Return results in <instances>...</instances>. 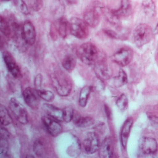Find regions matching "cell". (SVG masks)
<instances>
[{
  "mask_svg": "<svg viewBox=\"0 0 158 158\" xmlns=\"http://www.w3.org/2000/svg\"><path fill=\"white\" fill-rule=\"evenodd\" d=\"M74 116V111L72 107H66L63 109L64 121L66 123L70 122Z\"/></svg>",
  "mask_w": 158,
  "mask_h": 158,
  "instance_id": "cell-34",
  "label": "cell"
},
{
  "mask_svg": "<svg viewBox=\"0 0 158 158\" xmlns=\"http://www.w3.org/2000/svg\"><path fill=\"white\" fill-rule=\"evenodd\" d=\"M91 90L92 88L91 87L86 86L83 87L81 90L79 96V104L82 107H84L87 105Z\"/></svg>",
  "mask_w": 158,
  "mask_h": 158,
  "instance_id": "cell-26",
  "label": "cell"
},
{
  "mask_svg": "<svg viewBox=\"0 0 158 158\" xmlns=\"http://www.w3.org/2000/svg\"><path fill=\"white\" fill-rule=\"evenodd\" d=\"M23 98L26 104L33 109H37L40 105V96L36 89L30 87L26 88L23 91Z\"/></svg>",
  "mask_w": 158,
  "mask_h": 158,
  "instance_id": "cell-13",
  "label": "cell"
},
{
  "mask_svg": "<svg viewBox=\"0 0 158 158\" xmlns=\"http://www.w3.org/2000/svg\"><path fill=\"white\" fill-rule=\"evenodd\" d=\"M142 7L147 17L152 18L156 15V6L153 0H143Z\"/></svg>",
  "mask_w": 158,
  "mask_h": 158,
  "instance_id": "cell-21",
  "label": "cell"
},
{
  "mask_svg": "<svg viewBox=\"0 0 158 158\" xmlns=\"http://www.w3.org/2000/svg\"><path fill=\"white\" fill-rule=\"evenodd\" d=\"M43 108L48 116L59 122H64L63 110L48 104H44Z\"/></svg>",
  "mask_w": 158,
  "mask_h": 158,
  "instance_id": "cell-17",
  "label": "cell"
},
{
  "mask_svg": "<svg viewBox=\"0 0 158 158\" xmlns=\"http://www.w3.org/2000/svg\"><path fill=\"white\" fill-rule=\"evenodd\" d=\"M146 114L150 121L158 123V105H154L148 109Z\"/></svg>",
  "mask_w": 158,
  "mask_h": 158,
  "instance_id": "cell-29",
  "label": "cell"
},
{
  "mask_svg": "<svg viewBox=\"0 0 158 158\" xmlns=\"http://www.w3.org/2000/svg\"><path fill=\"white\" fill-rule=\"evenodd\" d=\"M133 124V119L132 118H128L124 123L121 128L120 140L122 146L124 149L126 148L127 146V142Z\"/></svg>",
  "mask_w": 158,
  "mask_h": 158,
  "instance_id": "cell-15",
  "label": "cell"
},
{
  "mask_svg": "<svg viewBox=\"0 0 158 158\" xmlns=\"http://www.w3.org/2000/svg\"><path fill=\"white\" fill-rule=\"evenodd\" d=\"M153 34H154V35H158V22L155 27V28L153 30Z\"/></svg>",
  "mask_w": 158,
  "mask_h": 158,
  "instance_id": "cell-39",
  "label": "cell"
},
{
  "mask_svg": "<svg viewBox=\"0 0 158 158\" xmlns=\"http://www.w3.org/2000/svg\"><path fill=\"white\" fill-rule=\"evenodd\" d=\"M42 81H43V76L41 74H38L35 78L34 81V85L36 89H41Z\"/></svg>",
  "mask_w": 158,
  "mask_h": 158,
  "instance_id": "cell-36",
  "label": "cell"
},
{
  "mask_svg": "<svg viewBox=\"0 0 158 158\" xmlns=\"http://www.w3.org/2000/svg\"><path fill=\"white\" fill-rule=\"evenodd\" d=\"M76 64V59L74 55L69 54L64 58L62 63L63 68L68 72H72L75 67Z\"/></svg>",
  "mask_w": 158,
  "mask_h": 158,
  "instance_id": "cell-23",
  "label": "cell"
},
{
  "mask_svg": "<svg viewBox=\"0 0 158 158\" xmlns=\"http://www.w3.org/2000/svg\"><path fill=\"white\" fill-rule=\"evenodd\" d=\"M42 122L48 133L52 136H57L61 133L63 127L56 120L49 116H43Z\"/></svg>",
  "mask_w": 158,
  "mask_h": 158,
  "instance_id": "cell-14",
  "label": "cell"
},
{
  "mask_svg": "<svg viewBox=\"0 0 158 158\" xmlns=\"http://www.w3.org/2000/svg\"><path fill=\"white\" fill-rule=\"evenodd\" d=\"M9 107L13 115L22 124H27L28 122V114L25 107L17 99L11 98L9 102Z\"/></svg>",
  "mask_w": 158,
  "mask_h": 158,
  "instance_id": "cell-7",
  "label": "cell"
},
{
  "mask_svg": "<svg viewBox=\"0 0 158 158\" xmlns=\"http://www.w3.org/2000/svg\"><path fill=\"white\" fill-rule=\"evenodd\" d=\"M83 147L86 152L89 154L96 153L100 147V142L98 136L96 133H88L84 138Z\"/></svg>",
  "mask_w": 158,
  "mask_h": 158,
  "instance_id": "cell-9",
  "label": "cell"
},
{
  "mask_svg": "<svg viewBox=\"0 0 158 158\" xmlns=\"http://www.w3.org/2000/svg\"><path fill=\"white\" fill-rule=\"evenodd\" d=\"M99 155L100 158H111L114 155L113 144L110 136L106 137L99 149Z\"/></svg>",
  "mask_w": 158,
  "mask_h": 158,
  "instance_id": "cell-16",
  "label": "cell"
},
{
  "mask_svg": "<svg viewBox=\"0 0 158 158\" xmlns=\"http://www.w3.org/2000/svg\"><path fill=\"white\" fill-rule=\"evenodd\" d=\"M0 120L2 125L8 126L12 123V119L6 108L3 105L0 107Z\"/></svg>",
  "mask_w": 158,
  "mask_h": 158,
  "instance_id": "cell-28",
  "label": "cell"
},
{
  "mask_svg": "<svg viewBox=\"0 0 158 158\" xmlns=\"http://www.w3.org/2000/svg\"><path fill=\"white\" fill-rule=\"evenodd\" d=\"M51 80L58 95L66 97L71 93L72 83L71 78L66 73L61 70H56L51 75Z\"/></svg>",
  "mask_w": 158,
  "mask_h": 158,
  "instance_id": "cell-1",
  "label": "cell"
},
{
  "mask_svg": "<svg viewBox=\"0 0 158 158\" xmlns=\"http://www.w3.org/2000/svg\"><path fill=\"white\" fill-rule=\"evenodd\" d=\"M23 40L27 46H32L35 42L36 33L33 23L30 21H25L22 27Z\"/></svg>",
  "mask_w": 158,
  "mask_h": 158,
  "instance_id": "cell-12",
  "label": "cell"
},
{
  "mask_svg": "<svg viewBox=\"0 0 158 158\" xmlns=\"http://www.w3.org/2000/svg\"><path fill=\"white\" fill-rule=\"evenodd\" d=\"M103 31L109 37L114 39L124 41L128 38V33L127 31L125 32H122L121 33H118L110 29H105L103 30Z\"/></svg>",
  "mask_w": 158,
  "mask_h": 158,
  "instance_id": "cell-27",
  "label": "cell"
},
{
  "mask_svg": "<svg viewBox=\"0 0 158 158\" xmlns=\"http://www.w3.org/2000/svg\"><path fill=\"white\" fill-rule=\"evenodd\" d=\"M31 9L35 11H39L43 7V0H28Z\"/></svg>",
  "mask_w": 158,
  "mask_h": 158,
  "instance_id": "cell-35",
  "label": "cell"
},
{
  "mask_svg": "<svg viewBox=\"0 0 158 158\" xmlns=\"http://www.w3.org/2000/svg\"><path fill=\"white\" fill-rule=\"evenodd\" d=\"M10 0H2V2H9L10 1Z\"/></svg>",
  "mask_w": 158,
  "mask_h": 158,
  "instance_id": "cell-40",
  "label": "cell"
},
{
  "mask_svg": "<svg viewBox=\"0 0 158 158\" xmlns=\"http://www.w3.org/2000/svg\"><path fill=\"white\" fill-rule=\"evenodd\" d=\"M74 122L79 127H87L93 125L95 121L91 117L79 116L74 119Z\"/></svg>",
  "mask_w": 158,
  "mask_h": 158,
  "instance_id": "cell-25",
  "label": "cell"
},
{
  "mask_svg": "<svg viewBox=\"0 0 158 158\" xmlns=\"http://www.w3.org/2000/svg\"><path fill=\"white\" fill-rule=\"evenodd\" d=\"M153 35V30L149 25L145 23H141L136 26L134 30V43L137 47H141L151 42Z\"/></svg>",
  "mask_w": 158,
  "mask_h": 158,
  "instance_id": "cell-3",
  "label": "cell"
},
{
  "mask_svg": "<svg viewBox=\"0 0 158 158\" xmlns=\"http://www.w3.org/2000/svg\"><path fill=\"white\" fill-rule=\"evenodd\" d=\"M76 55L85 64L92 65L98 60L99 53L97 47L91 43L81 44L76 51Z\"/></svg>",
  "mask_w": 158,
  "mask_h": 158,
  "instance_id": "cell-2",
  "label": "cell"
},
{
  "mask_svg": "<svg viewBox=\"0 0 158 158\" xmlns=\"http://www.w3.org/2000/svg\"><path fill=\"white\" fill-rule=\"evenodd\" d=\"M103 7L98 2L90 4L84 13V20L89 27H96L100 23Z\"/></svg>",
  "mask_w": 158,
  "mask_h": 158,
  "instance_id": "cell-5",
  "label": "cell"
},
{
  "mask_svg": "<svg viewBox=\"0 0 158 158\" xmlns=\"http://www.w3.org/2000/svg\"><path fill=\"white\" fill-rule=\"evenodd\" d=\"M140 150L145 155H152L156 153L158 149L157 141L150 137H143L139 143Z\"/></svg>",
  "mask_w": 158,
  "mask_h": 158,
  "instance_id": "cell-11",
  "label": "cell"
},
{
  "mask_svg": "<svg viewBox=\"0 0 158 158\" xmlns=\"http://www.w3.org/2000/svg\"><path fill=\"white\" fill-rule=\"evenodd\" d=\"M33 150L35 154L40 157H43L45 155L46 146L43 139H38L34 143Z\"/></svg>",
  "mask_w": 158,
  "mask_h": 158,
  "instance_id": "cell-24",
  "label": "cell"
},
{
  "mask_svg": "<svg viewBox=\"0 0 158 158\" xmlns=\"http://www.w3.org/2000/svg\"><path fill=\"white\" fill-rule=\"evenodd\" d=\"M2 55L3 60L9 72L14 78H19L21 76V71L12 55L7 51H3Z\"/></svg>",
  "mask_w": 158,
  "mask_h": 158,
  "instance_id": "cell-10",
  "label": "cell"
},
{
  "mask_svg": "<svg viewBox=\"0 0 158 158\" xmlns=\"http://www.w3.org/2000/svg\"><path fill=\"white\" fill-rule=\"evenodd\" d=\"M128 78L125 71L120 69L118 71V75L113 78L111 81V84L115 88H120L127 83Z\"/></svg>",
  "mask_w": 158,
  "mask_h": 158,
  "instance_id": "cell-19",
  "label": "cell"
},
{
  "mask_svg": "<svg viewBox=\"0 0 158 158\" xmlns=\"http://www.w3.org/2000/svg\"><path fill=\"white\" fill-rule=\"evenodd\" d=\"M105 111H106L107 116L109 118H110L111 117V112L110 108L108 106H105Z\"/></svg>",
  "mask_w": 158,
  "mask_h": 158,
  "instance_id": "cell-37",
  "label": "cell"
},
{
  "mask_svg": "<svg viewBox=\"0 0 158 158\" xmlns=\"http://www.w3.org/2000/svg\"><path fill=\"white\" fill-rule=\"evenodd\" d=\"M133 51L128 47H123L117 51L113 56L112 60L115 63L124 67L131 63L133 58Z\"/></svg>",
  "mask_w": 158,
  "mask_h": 158,
  "instance_id": "cell-8",
  "label": "cell"
},
{
  "mask_svg": "<svg viewBox=\"0 0 158 158\" xmlns=\"http://www.w3.org/2000/svg\"><path fill=\"white\" fill-rule=\"evenodd\" d=\"M128 100L125 94H121L117 99L116 104L118 109L122 112H123L126 109L128 106Z\"/></svg>",
  "mask_w": 158,
  "mask_h": 158,
  "instance_id": "cell-30",
  "label": "cell"
},
{
  "mask_svg": "<svg viewBox=\"0 0 158 158\" xmlns=\"http://www.w3.org/2000/svg\"><path fill=\"white\" fill-rule=\"evenodd\" d=\"M14 5L20 12L25 15L29 14L27 5L24 0H13Z\"/></svg>",
  "mask_w": 158,
  "mask_h": 158,
  "instance_id": "cell-32",
  "label": "cell"
},
{
  "mask_svg": "<svg viewBox=\"0 0 158 158\" xmlns=\"http://www.w3.org/2000/svg\"><path fill=\"white\" fill-rule=\"evenodd\" d=\"M0 31L2 35H3L6 39L11 38V27L7 18L2 16H1Z\"/></svg>",
  "mask_w": 158,
  "mask_h": 158,
  "instance_id": "cell-22",
  "label": "cell"
},
{
  "mask_svg": "<svg viewBox=\"0 0 158 158\" xmlns=\"http://www.w3.org/2000/svg\"><path fill=\"white\" fill-rule=\"evenodd\" d=\"M70 23V31L73 35L80 40L87 38L89 35L88 25L84 20L73 17L71 19Z\"/></svg>",
  "mask_w": 158,
  "mask_h": 158,
  "instance_id": "cell-6",
  "label": "cell"
},
{
  "mask_svg": "<svg viewBox=\"0 0 158 158\" xmlns=\"http://www.w3.org/2000/svg\"><path fill=\"white\" fill-rule=\"evenodd\" d=\"M8 139L4 138H1V149H0V154L1 157H9V144L8 142Z\"/></svg>",
  "mask_w": 158,
  "mask_h": 158,
  "instance_id": "cell-33",
  "label": "cell"
},
{
  "mask_svg": "<svg viewBox=\"0 0 158 158\" xmlns=\"http://www.w3.org/2000/svg\"><path fill=\"white\" fill-rule=\"evenodd\" d=\"M132 4L131 0H121V6L117 10H112L106 14L109 22L114 25H118L120 19L126 18L131 13Z\"/></svg>",
  "mask_w": 158,
  "mask_h": 158,
  "instance_id": "cell-4",
  "label": "cell"
},
{
  "mask_svg": "<svg viewBox=\"0 0 158 158\" xmlns=\"http://www.w3.org/2000/svg\"><path fill=\"white\" fill-rule=\"evenodd\" d=\"M95 71L97 75L102 80H108L111 77L110 71L104 60H99L95 63Z\"/></svg>",
  "mask_w": 158,
  "mask_h": 158,
  "instance_id": "cell-18",
  "label": "cell"
},
{
  "mask_svg": "<svg viewBox=\"0 0 158 158\" xmlns=\"http://www.w3.org/2000/svg\"><path fill=\"white\" fill-rule=\"evenodd\" d=\"M36 90L40 97L45 101L52 102L54 100L55 98L54 94L50 90H45L42 89H36Z\"/></svg>",
  "mask_w": 158,
  "mask_h": 158,
  "instance_id": "cell-31",
  "label": "cell"
},
{
  "mask_svg": "<svg viewBox=\"0 0 158 158\" xmlns=\"http://www.w3.org/2000/svg\"><path fill=\"white\" fill-rule=\"evenodd\" d=\"M57 29L58 34L63 39L67 37L69 32H70V23L64 17H61L59 19Z\"/></svg>",
  "mask_w": 158,
  "mask_h": 158,
  "instance_id": "cell-20",
  "label": "cell"
},
{
  "mask_svg": "<svg viewBox=\"0 0 158 158\" xmlns=\"http://www.w3.org/2000/svg\"><path fill=\"white\" fill-rule=\"evenodd\" d=\"M65 1L69 5H73L78 3V0H65Z\"/></svg>",
  "mask_w": 158,
  "mask_h": 158,
  "instance_id": "cell-38",
  "label": "cell"
}]
</instances>
